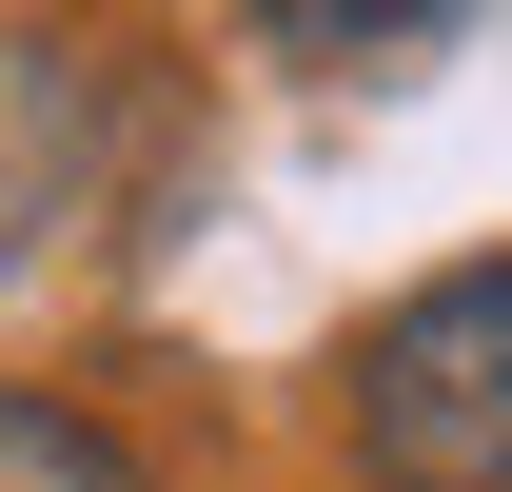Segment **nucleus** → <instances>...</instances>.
Masks as SVG:
<instances>
[{"instance_id":"obj_1","label":"nucleus","mask_w":512,"mask_h":492,"mask_svg":"<svg viewBox=\"0 0 512 492\" xmlns=\"http://www.w3.org/2000/svg\"><path fill=\"white\" fill-rule=\"evenodd\" d=\"M355 473L375 492H512V256H453L335 355Z\"/></svg>"},{"instance_id":"obj_2","label":"nucleus","mask_w":512,"mask_h":492,"mask_svg":"<svg viewBox=\"0 0 512 492\" xmlns=\"http://www.w3.org/2000/svg\"><path fill=\"white\" fill-rule=\"evenodd\" d=\"M99 197V60L0 20V276H40Z\"/></svg>"},{"instance_id":"obj_3","label":"nucleus","mask_w":512,"mask_h":492,"mask_svg":"<svg viewBox=\"0 0 512 492\" xmlns=\"http://www.w3.org/2000/svg\"><path fill=\"white\" fill-rule=\"evenodd\" d=\"M0 492H158V473H138L119 414H79V394H20V374H0Z\"/></svg>"}]
</instances>
